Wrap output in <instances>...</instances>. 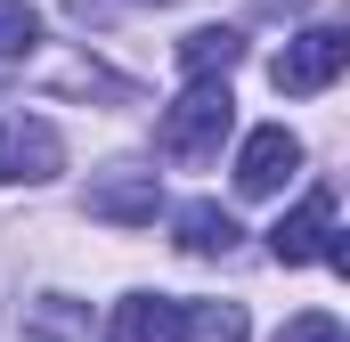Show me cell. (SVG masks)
<instances>
[{
    "label": "cell",
    "mask_w": 350,
    "mask_h": 342,
    "mask_svg": "<svg viewBox=\"0 0 350 342\" xmlns=\"http://www.w3.org/2000/svg\"><path fill=\"white\" fill-rule=\"evenodd\" d=\"M228 122H237L228 74H196V82L179 90L172 106H163V122H155V147H163V155H179V163H204V155H220Z\"/></svg>",
    "instance_id": "obj_1"
},
{
    "label": "cell",
    "mask_w": 350,
    "mask_h": 342,
    "mask_svg": "<svg viewBox=\"0 0 350 342\" xmlns=\"http://www.w3.org/2000/svg\"><path fill=\"white\" fill-rule=\"evenodd\" d=\"M269 261H277V269H301V261L350 269V245H342V228H334V187H310V196L269 228Z\"/></svg>",
    "instance_id": "obj_2"
},
{
    "label": "cell",
    "mask_w": 350,
    "mask_h": 342,
    "mask_svg": "<svg viewBox=\"0 0 350 342\" xmlns=\"http://www.w3.org/2000/svg\"><path fill=\"white\" fill-rule=\"evenodd\" d=\"M342 66H350V33L342 25H310V33H293V41L277 49L269 82L285 90V98H318V90H334Z\"/></svg>",
    "instance_id": "obj_3"
},
{
    "label": "cell",
    "mask_w": 350,
    "mask_h": 342,
    "mask_svg": "<svg viewBox=\"0 0 350 342\" xmlns=\"http://www.w3.org/2000/svg\"><path fill=\"white\" fill-rule=\"evenodd\" d=\"M82 212H90V220H114V228H147V220L163 212V179H155V171H139V163H114V171H98V179H90Z\"/></svg>",
    "instance_id": "obj_4"
},
{
    "label": "cell",
    "mask_w": 350,
    "mask_h": 342,
    "mask_svg": "<svg viewBox=\"0 0 350 342\" xmlns=\"http://www.w3.org/2000/svg\"><path fill=\"white\" fill-rule=\"evenodd\" d=\"M49 171H66L57 122H41V114H0V187H8V179H49Z\"/></svg>",
    "instance_id": "obj_5"
},
{
    "label": "cell",
    "mask_w": 350,
    "mask_h": 342,
    "mask_svg": "<svg viewBox=\"0 0 350 342\" xmlns=\"http://www.w3.org/2000/svg\"><path fill=\"white\" fill-rule=\"evenodd\" d=\"M106 342H187V302L179 293H122L106 318Z\"/></svg>",
    "instance_id": "obj_6"
},
{
    "label": "cell",
    "mask_w": 350,
    "mask_h": 342,
    "mask_svg": "<svg viewBox=\"0 0 350 342\" xmlns=\"http://www.w3.org/2000/svg\"><path fill=\"white\" fill-rule=\"evenodd\" d=\"M293 171H301V139H293L285 122H261V131L245 139V155H237V187H245V196H277Z\"/></svg>",
    "instance_id": "obj_7"
},
{
    "label": "cell",
    "mask_w": 350,
    "mask_h": 342,
    "mask_svg": "<svg viewBox=\"0 0 350 342\" xmlns=\"http://www.w3.org/2000/svg\"><path fill=\"white\" fill-rule=\"evenodd\" d=\"M172 237H179V253L220 261V253H237V237H245V228H237V212H220V204H204V196H196V204H179V212H172Z\"/></svg>",
    "instance_id": "obj_8"
},
{
    "label": "cell",
    "mask_w": 350,
    "mask_h": 342,
    "mask_svg": "<svg viewBox=\"0 0 350 342\" xmlns=\"http://www.w3.org/2000/svg\"><path fill=\"white\" fill-rule=\"evenodd\" d=\"M237 57H245V33L237 25H196L187 41H179V74L196 82V74H237Z\"/></svg>",
    "instance_id": "obj_9"
},
{
    "label": "cell",
    "mask_w": 350,
    "mask_h": 342,
    "mask_svg": "<svg viewBox=\"0 0 350 342\" xmlns=\"http://www.w3.org/2000/svg\"><path fill=\"white\" fill-rule=\"evenodd\" d=\"M245 302H187V342H245Z\"/></svg>",
    "instance_id": "obj_10"
},
{
    "label": "cell",
    "mask_w": 350,
    "mask_h": 342,
    "mask_svg": "<svg viewBox=\"0 0 350 342\" xmlns=\"http://www.w3.org/2000/svg\"><path fill=\"white\" fill-rule=\"evenodd\" d=\"M41 41V8L33 0H0V57H33Z\"/></svg>",
    "instance_id": "obj_11"
},
{
    "label": "cell",
    "mask_w": 350,
    "mask_h": 342,
    "mask_svg": "<svg viewBox=\"0 0 350 342\" xmlns=\"http://www.w3.org/2000/svg\"><path fill=\"white\" fill-rule=\"evenodd\" d=\"M277 342H350V334H342V318H334V310H301V318H285V326H277Z\"/></svg>",
    "instance_id": "obj_12"
},
{
    "label": "cell",
    "mask_w": 350,
    "mask_h": 342,
    "mask_svg": "<svg viewBox=\"0 0 350 342\" xmlns=\"http://www.w3.org/2000/svg\"><path fill=\"white\" fill-rule=\"evenodd\" d=\"M310 0H261V16H301Z\"/></svg>",
    "instance_id": "obj_13"
},
{
    "label": "cell",
    "mask_w": 350,
    "mask_h": 342,
    "mask_svg": "<svg viewBox=\"0 0 350 342\" xmlns=\"http://www.w3.org/2000/svg\"><path fill=\"white\" fill-rule=\"evenodd\" d=\"M139 8H172V0H139Z\"/></svg>",
    "instance_id": "obj_14"
}]
</instances>
